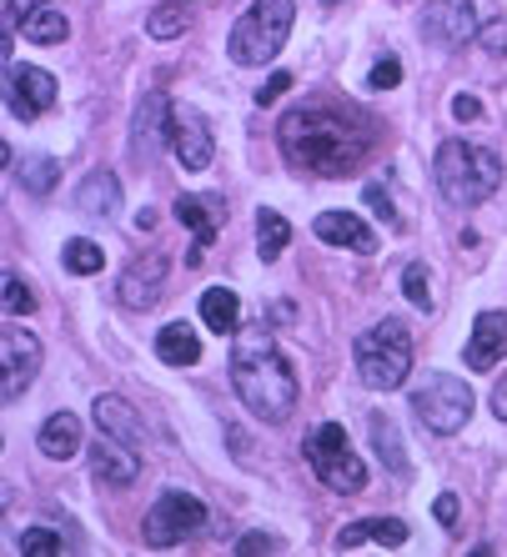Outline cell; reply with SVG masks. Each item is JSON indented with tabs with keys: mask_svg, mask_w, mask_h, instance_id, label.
I'll use <instances>...</instances> for the list:
<instances>
[{
	"mask_svg": "<svg viewBox=\"0 0 507 557\" xmlns=\"http://www.w3.org/2000/svg\"><path fill=\"white\" fill-rule=\"evenodd\" d=\"M276 146H282L286 166L312 171V176H357L362 161L378 146L372 121L337 111V106H301L276 126Z\"/></svg>",
	"mask_w": 507,
	"mask_h": 557,
	"instance_id": "cell-1",
	"label": "cell"
},
{
	"mask_svg": "<svg viewBox=\"0 0 507 557\" xmlns=\"http://www.w3.org/2000/svg\"><path fill=\"white\" fill-rule=\"evenodd\" d=\"M232 387L236 397L251 407V417L261 422H286L297 407V372L272 342V326L251 322L236 326V347H232Z\"/></svg>",
	"mask_w": 507,
	"mask_h": 557,
	"instance_id": "cell-2",
	"label": "cell"
},
{
	"mask_svg": "<svg viewBox=\"0 0 507 557\" xmlns=\"http://www.w3.org/2000/svg\"><path fill=\"white\" fill-rule=\"evenodd\" d=\"M432 176H437V191H443L453 207H482V201L503 186V161H497V151H487V146L443 141L437 146V161H432Z\"/></svg>",
	"mask_w": 507,
	"mask_h": 557,
	"instance_id": "cell-3",
	"label": "cell"
},
{
	"mask_svg": "<svg viewBox=\"0 0 507 557\" xmlns=\"http://www.w3.org/2000/svg\"><path fill=\"white\" fill-rule=\"evenodd\" d=\"M297 21V0H251V11L242 15L226 36V51L236 65H267L282 55L286 36Z\"/></svg>",
	"mask_w": 507,
	"mask_h": 557,
	"instance_id": "cell-4",
	"label": "cell"
},
{
	"mask_svg": "<svg viewBox=\"0 0 507 557\" xmlns=\"http://www.w3.org/2000/svg\"><path fill=\"white\" fill-rule=\"evenodd\" d=\"M357 376H362V387L372 392H397L412 376V337H407V326L397 317L378 322L372 332L357 337Z\"/></svg>",
	"mask_w": 507,
	"mask_h": 557,
	"instance_id": "cell-5",
	"label": "cell"
},
{
	"mask_svg": "<svg viewBox=\"0 0 507 557\" xmlns=\"http://www.w3.org/2000/svg\"><path fill=\"white\" fill-rule=\"evenodd\" d=\"M412 412L428 432L453 437V432L468 428V417H472V387L453 372H428L412 392Z\"/></svg>",
	"mask_w": 507,
	"mask_h": 557,
	"instance_id": "cell-6",
	"label": "cell"
},
{
	"mask_svg": "<svg viewBox=\"0 0 507 557\" xmlns=\"http://www.w3.org/2000/svg\"><path fill=\"white\" fill-rule=\"evenodd\" d=\"M307 457H312L317 478L332 487V493L351 497L367 487V467L362 457L347 447V432H342V422H322V428L312 432V442H307Z\"/></svg>",
	"mask_w": 507,
	"mask_h": 557,
	"instance_id": "cell-7",
	"label": "cell"
},
{
	"mask_svg": "<svg viewBox=\"0 0 507 557\" xmlns=\"http://www.w3.org/2000/svg\"><path fill=\"white\" fill-rule=\"evenodd\" d=\"M207 528V507L196 503L191 493H182V487H171V493H161V503L146 512L141 532H146V543L151 547H176L186 543L191 532Z\"/></svg>",
	"mask_w": 507,
	"mask_h": 557,
	"instance_id": "cell-8",
	"label": "cell"
},
{
	"mask_svg": "<svg viewBox=\"0 0 507 557\" xmlns=\"http://www.w3.org/2000/svg\"><path fill=\"white\" fill-rule=\"evenodd\" d=\"M40 372V337L30 326H5L0 332V397L21 403V392L36 382Z\"/></svg>",
	"mask_w": 507,
	"mask_h": 557,
	"instance_id": "cell-9",
	"label": "cell"
},
{
	"mask_svg": "<svg viewBox=\"0 0 507 557\" xmlns=\"http://www.w3.org/2000/svg\"><path fill=\"white\" fill-rule=\"evenodd\" d=\"M171 151H176L182 171H211V161H217L211 126L196 106H176V111H171Z\"/></svg>",
	"mask_w": 507,
	"mask_h": 557,
	"instance_id": "cell-10",
	"label": "cell"
},
{
	"mask_svg": "<svg viewBox=\"0 0 507 557\" xmlns=\"http://www.w3.org/2000/svg\"><path fill=\"white\" fill-rule=\"evenodd\" d=\"M5 106H11V116H21V121L46 116L55 106V76L40 71V65H11V71H5Z\"/></svg>",
	"mask_w": 507,
	"mask_h": 557,
	"instance_id": "cell-11",
	"label": "cell"
},
{
	"mask_svg": "<svg viewBox=\"0 0 507 557\" xmlns=\"http://www.w3.org/2000/svg\"><path fill=\"white\" fill-rule=\"evenodd\" d=\"M478 11L472 0H422V36L432 46H462L478 36Z\"/></svg>",
	"mask_w": 507,
	"mask_h": 557,
	"instance_id": "cell-12",
	"label": "cell"
},
{
	"mask_svg": "<svg viewBox=\"0 0 507 557\" xmlns=\"http://www.w3.org/2000/svg\"><path fill=\"white\" fill-rule=\"evenodd\" d=\"M171 111H176V106L161 91L141 96V106H136V131H131V151L141 156V161H157L161 146H171Z\"/></svg>",
	"mask_w": 507,
	"mask_h": 557,
	"instance_id": "cell-13",
	"label": "cell"
},
{
	"mask_svg": "<svg viewBox=\"0 0 507 557\" xmlns=\"http://www.w3.org/2000/svg\"><path fill=\"white\" fill-rule=\"evenodd\" d=\"M91 478L106 482V487H131V482L141 478V453L126 447L121 437H111V432H101L91 442Z\"/></svg>",
	"mask_w": 507,
	"mask_h": 557,
	"instance_id": "cell-14",
	"label": "cell"
},
{
	"mask_svg": "<svg viewBox=\"0 0 507 557\" xmlns=\"http://www.w3.org/2000/svg\"><path fill=\"white\" fill-rule=\"evenodd\" d=\"M166 257L161 251H146V257H136L121 272V301H126L131 311H146V307H157L161 297V286H166Z\"/></svg>",
	"mask_w": 507,
	"mask_h": 557,
	"instance_id": "cell-15",
	"label": "cell"
},
{
	"mask_svg": "<svg viewBox=\"0 0 507 557\" xmlns=\"http://www.w3.org/2000/svg\"><path fill=\"white\" fill-rule=\"evenodd\" d=\"M503 357H507V311H478L462 362H468L472 372H493Z\"/></svg>",
	"mask_w": 507,
	"mask_h": 557,
	"instance_id": "cell-16",
	"label": "cell"
},
{
	"mask_svg": "<svg viewBox=\"0 0 507 557\" xmlns=\"http://www.w3.org/2000/svg\"><path fill=\"white\" fill-rule=\"evenodd\" d=\"M176 221L191 226V236H196L191 261H201L207 257V247L217 242V232H222V221H226L222 196H182V201H176Z\"/></svg>",
	"mask_w": 507,
	"mask_h": 557,
	"instance_id": "cell-17",
	"label": "cell"
},
{
	"mask_svg": "<svg viewBox=\"0 0 507 557\" xmlns=\"http://www.w3.org/2000/svg\"><path fill=\"white\" fill-rule=\"evenodd\" d=\"M312 232L322 236L326 247H347V251H357V257H372V251H378V232H372L362 216H351V211H322V216L312 221Z\"/></svg>",
	"mask_w": 507,
	"mask_h": 557,
	"instance_id": "cell-18",
	"label": "cell"
},
{
	"mask_svg": "<svg viewBox=\"0 0 507 557\" xmlns=\"http://www.w3.org/2000/svg\"><path fill=\"white\" fill-rule=\"evenodd\" d=\"M91 417H96V432H111V437H121L126 447H136V453H141V422H136V412H131L126 397L101 392V397L91 403Z\"/></svg>",
	"mask_w": 507,
	"mask_h": 557,
	"instance_id": "cell-19",
	"label": "cell"
},
{
	"mask_svg": "<svg viewBox=\"0 0 507 557\" xmlns=\"http://www.w3.org/2000/svg\"><path fill=\"white\" fill-rule=\"evenodd\" d=\"M36 447L51 457V462H71V457L81 453V417L76 412H51L46 422H40Z\"/></svg>",
	"mask_w": 507,
	"mask_h": 557,
	"instance_id": "cell-20",
	"label": "cell"
},
{
	"mask_svg": "<svg viewBox=\"0 0 507 557\" xmlns=\"http://www.w3.org/2000/svg\"><path fill=\"white\" fill-rule=\"evenodd\" d=\"M362 543H382V547H403L407 543V522L397 518H362V522H351V528L337 532V553H351V547H362Z\"/></svg>",
	"mask_w": 507,
	"mask_h": 557,
	"instance_id": "cell-21",
	"label": "cell"
},
{
	"mask_svg": "<svg viewBox=\"0 0 507 557\" xmlns=\"http://www.w3.org/2000/svg\"><path fill=\"white\" fill-rule=\"evenodd\" d=\"M201 322H207L217 337H236V326H242V301H236L232 286H207V292H201Z\"/></svg>",
	"mask_w": 507,
	"mask_h": 557,
	"instance_id": "cell-22",
	"label": "cell"
},
{
	"mask_svg": "<svg viewBox=\"0 0 507 557\" xmlns=\"http://www.w3.org/2000/svg\"><path fill=\"white\" fill-rule=\"evenodd\" d=\"M157 357L166 367H191L201 357V337H196L191 322H166L157 332Z\"/></svg>",
	"mask_w": 507,
	"mask_h": 557,
	"instance_id": "cell-23",
	"label": "cell"
},
{
	"mask_svg": "<svg viewBox=\"0 0 507 557\" xmlns=\"http://www.w3.org/2000/svg\"><path fill=\"white\" fill-rule=\"evenodd\" d=\"M116 207H121V182L111 171H91L76 186V211H86V216H111Z\"/></svg>",
	"mask_w": 507,
	"mask_h": 557,
	"instance_id": "cell-24",
	"label": "cell"
},
{
	"mask_svg": "<svg viewBox=\"0 0 507 557\" xmlns=\"http://www.w3.org/2000/svg\"><path fill=\"white\" fill-rule=\"evenodd\" d=\"M21 36H26L30 46H61V40L71 36V21L61 15V5H36V11L21 21Z\"/></svg>",
	"mask_w": 507,
	"mask_h": 557,
	"instance_id": "cell-25",
	"label": "cell"
},
{
	"mask_svg": "<svg viewBox=\"0 0 507 557\" xmlns=\"http://www.w3.org/2000/svg\"><path fill=\"white\" fill-rule=\"evenodd\" d=\"M292 242V221L282 211H257V257L261 261H276Z\"/></svg>",
	"mask_w": 507,
	"mask_h": 557,
	"instance_id": "cell-26",
	"label": "cell"
},
{
	"mask_svg": "<svg viewBox=\"0 0 507 557\" xmlns=\"http://www.w3.org/2000/svg\"><path fill=\"white\" fill-rule=\"evenodd\" d=\"M61 261H65V272H76V276H96V272L106 267V251L96 247V242H86V236H76V242H65Z\"/></svg>",
	"mask_w": 507,
	"mask_h": 557,
	"instance_id": "cell-27",
	"label": "cell"
},
{
	"mask_svg": "<svg viewBox=\"0 0 507 557\" xmlns=\"http://www.w3.org/2000/svg\"><path fill=\"white\" fill-rule=\"evenodd\" d=\"M372 442H378V457H387L392 472H407V453H403V437L392 428L387 417H372Z\"/></svg>",
	"mask_w": 507,
	"mask_h": 557,
	"instance_id": "cell-28",
	"label": "cell"
},
{
	"mask_svg": "<svg viewBox=\"0 0 507 557\" xmlns=\"http://www.w3.org/2000/svg\"><path fill=\"white\" fill-rule=\"evenodd\" d=\"M146 30H151V40H176L186 30V11L176 0H161L157 11H151V21H146Z\"/></svg>",
	"mask_w": 507,
	"mask_h": 557,
	"instance_id": "cell-29",
	"label": "cell"
},
{
	"mask_svg": "<svg viewBox=\"0 0 507 557\" xmlns=\"http://www.w3.org/2000/svg\"><path fill=\"white\" fill-rule=\"evenodd\" d=\"M55 182H61V161H51V156H36V161L21 171V186H26L30 196H46Z\"/></svg>",
	"mask_w": 507,
	"mask_h": 557,
	"instance_id": "cell-30",
	"label": "cell"
},
{
	"mask_svg": "<svg viewBox=\"0 0 507 557\" xmlns=\"http://www.w3.org/2000/svg\"><path fill=\"white\" fill-rule=\"evenodd\" d=\"M403 297L412 301V307H422V311L432 307V272L422 267V261H407V272H403Z\"/></svg>",
	"mask_w": 507,
	"mask_h": 557,
	"instance_id": "cell-31",
	"label": "cell"
},
{
	"mask_svg": "<svg viewBox=\"0 0 507 557\" xmlns=\"http://www.w3.org/2000/svg\"><path fill=\"white\" fill-rule=\"evenodd\" d=\"M5 292H0V301H5V311H11V317H30V311H36V292H30L26 282H21V276L15 272H5Z\"/></svg>",
	"mask_w": 507,
	"mask_h": 557,
	"instance_id": "cell-32",
	"label": "cell"
},
{
	"mask_svg": "<svg viewBox=\"0 0 507 557\" xmlns=\"http://www.w3.org/2000/svg\"><path fill=\"white\" fill-rule=\"evenodd\" d=\"M55 553H61V537L51 528H30L21 537V557H55Z\"/></svg>",
	"mask_w": 507,
	"mask_h": 557,
	"instance_id": "cell-33",
	"label": "cell"
},
{
	"mask_svg": "<svg viewBox=\"0 0 507 557\" xmlns=\"http://www.w3.org/2000/svg\"><path fill=\"white\" fill-rule=\"evenodd\" d=\"M397 81H403V61H397V55H382V61L372 65V86H378V91H392Z\"/></svg>",
	"mask_w": 507,
	"mask_h": 557,
	"instance_id": "cell-34",
	"label": "cell"
},
{
	"mask_svg": "<svg viewBox=\"0 0 507 557\" xmlns=\"http://www.w3.org/2000/svg\"><path fill=\"white\" fill-rule=\"evenodd\" d=\"M286 91H292V76H286V71H272V76H267V86H257V106L282 101Z\"/></svg>",
	"mask_w": 507,
	"mask_h": 557,
	"instance_id": "cell-35",
	"label": "cell"
},
{
	"mask_svg": "<svg viewBox=\"0 0 507 557\" xmlns=\"http://www.w3.org/2000/svg\"><path fill=\"white\" fill-rule=\"evenodd\" d=\"M282 537H272V532H247L242 543H236V553H282Z\"/></svg>",
	"mask_w": 507,
	"mask_h": 557,
	"instance_id": "cell-36",
	"label": "cell"
},
{
	"mask_svg": "<svg viewBox=\"0 0 507 557\" xmlns=\"http://www.w3.org/2000/svg\"><path fill=\"white\" fill-rule=\"evenodd\" d=\"M478 36H482V46H487L493 55H507V21H493V26H482Z\"/></svg>",
	"mask_w": 507,
	"mask_h": 557,
	"instance_id": "cell-37",
	"label": "cell"
},
{
	"mask_svg": "<svg viewBox=\"0 0 507 557\" xmlns=\"http://www.w3.org/2000/svg\"><path fill=\"white\" fill-rule=\"evenodd\" d=\"M367 207L378 211L387 226H397V211H392V201H387V191H382V186H367Z\"/></svg>",
	"mask_w": 507,
	"mask_h": 557,
	"instance_id": "cell-38",
	"label": "cell"
},
{
	"mask_svg": "<svg viewBox=\"0 0 507 557\" xmlns=\"http://www.w3.org/2000/svg\"><path fill=\"white\" fill-rule=\"evenodd\" d=\"M432 512H437V522H443L447 532L457 528V497H453V493H443V497H437V503H432Z\"/></svg>",
	"mask_w": 507,
	"mask_h": 557,
	"instance_id": "cell-39",
	"label": "cell"
},
{
	"mask_svg": "<svg viewBox=\"0 0 507 557\" xmlns=\"http://www.w3.org/2000/svg\"><path fill=\"white\" fill-rule=\"evenodd\" d=\"M453 116L457 121H478L482 116V101H478V96H453Z\"/></svg>",
	"mask_w": 507,
	"mask_h": 557,
	"instance_id": "cell-40",
	"label": "cell"
},
{
	"mask_svg": "<svg viewBox=\"0 0 507 557\" xmlns=\"http://www.w3.org/2000/svg\"><path fill=\"white\" fill-rule=\"evenodd\" d=\"M493 417L507 422V367H503V376H497V387H493Z\"/></svg>",
	"mask_w": 507,
	"mask_h": 557,
	"instance_id": "cell-41",
	"label": "cell"
},
{
	"mask_svg": "<svg viewBox=\"0 0 507 557\" xmlns=\"http://www.w3.org/2000/svg\"><path fill=\"white\" fill-rule=\"evenodd\" d=\"M5 5H11V21H26L36 5H51V0H5Z\"/></svg>",
	"mask_w": 507,
	"mask_h": 557,
	"instance_id": "cell-42",
	"label": "cell"
},
{
	"mask_svg": "<svg viewBox=\"0 0 507 557\" xmlns=\"http://www.w3.org/2000/svg\"><path fill=\"white\" fill-rule=\"evenodd\" d=\"M322 5H337V0H322Z\"/></svg>",
	"mask_w": 507,
	"mask_h": 557,
	"instance_id": "cell-43",
	"label": "cell"
}]
</instances>
